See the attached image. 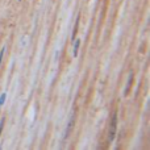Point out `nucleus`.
<instances>
[{
	"label": "nucleus",
	"mask_w": 150,
	"mask_h": 150,
	"mask_svg": "<svg viewBox=\"0 0 150 150\" xmlns=\"http://www.w3.org/2000/svg\"><path fill=\"white\" fill-rule=\"evenodd\" d=\"M116 130H117V113H113L111 120V128H109V133H108V141L112 142L115 140L116 136Z\"/></svg>",
	"instance_id": "obj_1"
},
{
	"label": "nucleus",
	"mask_w": 150,
	"mask_h": 150,
	"mask_svg": "<svg viewBox=\"0 0 150 150\" xmlns=\"http://www.w3.org/2000/svg\"><path fill=\"white\" fill-rule=\"evenodd\" d=\"M75 112H73L71 113V116H70V120H69V122H67V128H66V130H65V136H63V140H66V138H69V136L71 134V132L74 130V127H75Z\"/></svg>",
	"instance_id": "obj_2"
},
{
	"label": "nucleus",
	"mask_w": 150,
	"mask_h": 150,
	"mask_svg": "<svg viewBox=\"0 0 150 150\" xmlns=\"http://www.w3.org/2000/svg\"><path fill=\"white\" fill-rule=\"evenodd\" d=\"M132 82H133V73H130L129 76H128V82H127V86H125V90H124V96H128V93H129Z\"/></svg>",
	"instance_id": "obj_3"
},
{
	"label": "nucleus",
	"mask_w": 150,
	"mask_h": 150,
	"mask_svg": "<svg viewBox=\"0 0 150 150\" xmlns=\"http://www.w3.org/2000/svg\"><path fill=\"white\" fill-rule=\"evenodd\" d=\"M78 24H79V17H76V23L74 25V30H73V36H71V40L75 41V37H76V32H78Z\"/></svg>",
	"instance_id": "obj_4"
},
{
	"label": "nucleus",
	"mask_w": 150,
	"mask_h": 150,
	"mask_svg": "<svg viewBox=\"0 0 150 150\" xmlns=\"http://www.w3.org/2000/svg\"><path fill=\"white\" fill-rule=\"evenodd\" d=\"M74 57H76L78 55V52H79V46H80V41L79 40H76V41H74Z\"/></svg>",
	"instance_id": "obj_5"
},
{
	"label": "nucleus",
	"mask_w": 150,
	"mask_h": 150,
	"mask_svg": "<svg viewBox=\"0 0 150 150\" xmlns=\"http://www.w3.org/2000/svg\"><path fill=\"white\" fill-rule=\"evenodd\" d=\"M5 98H7V95H5V93H3V95H0V107H1L3 104H4Z\"/></svg>",
	"instance_id": "obj_6"
},
{
	"label": "nucleus",
	"mask_w": 150,
	"mask_h": 150,
	"mask_svg": "<svg viewBox=\"0 0 150 150\" xmlns=\"http://www.w3.org/2000/svg\"><path fill=\"white\" fill-rule=\"evenodd\" d=\"M4 52H5V47H3L0 50V65H1V61H3V55H4Z\"/></svg>",
	"instance_id": "obj_7"
},
{
	"label": "nucleus",
	"mask_w": 150,
	"mask_h": 150,
	"mask_svg": "<svg viewBox=\"0 0 150 150\" xmlns=\"http://www.w3.org/2000/svg\"><path fill=\"white\" fill-rule=\"evenodd\" d=\"M3 127H4V124H3V121L0 122V136H1V130H3Z\"/></svg>",
	"instance_id": "obj_8"
}]
</instances>
